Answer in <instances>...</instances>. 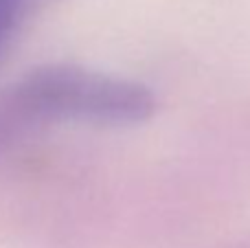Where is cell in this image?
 <instances>
[{
  "label": "cell",
  "instance_id": "1",
  "mask_svg": "<svg viewBox=\"0 0 250 248\" xmlns=\"http://www.w3.org/2000/svg\"><path fill=\"white\" fill-rule=\"evenodd\" d=\"M13 103L40 117L127 125L151 119L158 101L149 88L138 82L79 66H44L16 88Z\"/></svg>",
  "mask_w": 250,
  "mask_h": 248
},
{
  "label": "cell",
  "instance_id": "2",
  "mask_svg": "<svg viewBox=\"0 0 250 248\" xmlns=\"http://www.w3.org/2000/svg\"><path fill=\"white\" fill-rule=\"evenodd\" d=\"M40 0H0V46Z\"/></svg>",
  "mask_w": 250,
  "mask_h": 248
}]
</instances>
